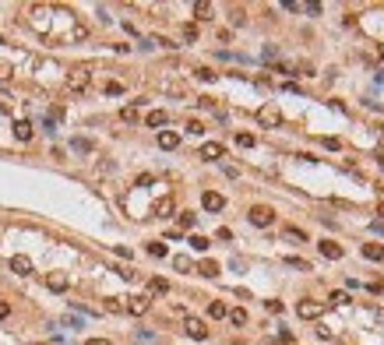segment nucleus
I'll return each mask as SVG.
<instances>
[{
  "label": "nucleus",
  "mask_w": 384,
  "mask_h": 345,
  "mask_svg": "<svg viewBox=\"0 0 384 345\" xmlns=\"http://www.w3.org/2000/svg\"><path fill=\"white\" fill-rule=\"evenodd\" d=\"M247 218H250V225H257V229H268V225L275 222V211L268 208V205H254Z\"/></svg>",
  "instance_id": "obj_1"
},
{
  "label": "nucleus",
  "mask_w": 384,
  "mask_h": 345,
  "mask_svg": "<svg viewBox=\"0 0 384 345\" xmlns=\"http://www.w3.org/2000/svg\"><path fill=\"white\" fill-rule=\"evenodd\" d=\"M88 81H92L88 67H74V70L67 74V88H71V92H85V88H88Z\"/></svg>",
  "instance_id": "obj_2"
},
{
  "label": "nucleus",
  "mask_w": 384,
  "mask_h": 345,
  "mask_svg": "<svg viewBox=\"0 0 384 345\" xmlns=\"http://www.w3.org/2000/svg\"><path fill=\"white\" fill-rule=\"evenodd\" d=\"M321 310H324V303H321V299H300V303H296V317H303V321L321 317Z\"/></svg>",
  "instance_id": "obj_3"
},
{
  "label": "nucleus",
  "mask_w": 384,
  "mask_h": 345,
  "mask_svg": "<svg viewBox=\"0 0 384 345\" xmlns=\"http://www.w3.org/2000/svg\"><path fill=\"white\" fill-rule=\"evenodd\" d=\"M257 124H261V127H279V124H282V113H279L275 106H261V109H257Z\"/></svg>",
  "instance_id": "obj_4"
},
{
  "label": "nucleus",
  "mask_w": 384,
  "mask_h": 345,
  "mask_svg": "<svg viewBox=\"0 0 384 345\" xmlns=\"http://www.w3.org/2000/svg\"><path fill=\"white\" fill-rule=\"evenodd\" d=\"M124 310H127V314H134V317H145V314L152 310V299H148V296H131Z\"/></svg>",
  "instance_id": "obj_5"
},
{
  "label": "nucleus",
  "mask_w": 384,
  "mask_h": 345,
  "mask_svg": "<svg viewBox=\"0 0 384 345\" xmlns=\"http://www.w3.org/2000/svg\"><path fill=\"white\" fill-rule=\"evenodd\" d=\"M183 331L194 338V342H205V338H208V328H205V321H198V317H187V321H183Z\"/></svg>",
  "instance_id": "obj_6"
},
{
  "label": "nucleus",
  "mask_w": 384,
  "mask_h": 345,
  "mask_svg": "<svg viewBox=\"0 0 384 345\" xmlns=\"http://www.w3.org/2000/svg\"><path fill=\"white\" fill-rule=\"evenodd\" d=\"M201 205H205L208 211H222V208H226V198L215 194V190H205V194H201Z\"/></svg>",
  "instance_id": "obj_7"
},
{
  "label": "nucleus",
  "mask_w": 384,
  "mask_h": 345,
  "mask_svg": "<svg viewBox=\"0 0 384 345\" xmlns=\"http://www.w3.org/2000/svg\"><path fill=\"white\" fill-rule=\"evenodd\" d=\"M317 250H321V257H324V261H342V247H338V243H331V240H321V243H317Z\"/></svg>",
  "instance_id": "obj_8"
},
{
  "label": "nucleus",
  "mask_w": 384,
  "mask_h": 345,
  "mask_svg": "<svg viewBox=\"0 0 384 345\" xmlns=\"http://www.w3.org/2000/svg\"><path fill=\"white\" fill-rule=\"evenodd\" d=\"M173 208H176V201H173V198H159V201H155V208H152V215H155V218H169V215H173Z\"/></svg>",
  "instance_id": "obj_9"
},
{
  "label": "nucleus",
  "mask_w": 384,
  "mask_h": 345,
  "mask_svg": "<svg viewBox=\"0 0 384 345\" xmlns=\"http://www.w3.org/2000/svg\"><path fill=\"white\" fill-rule=\"evenodd\" d=\"M222 155H226V148H222L219 141H208V144H201V159L215 162V159H222Z\"/></svg>",
  "instance_id": "obj_10"
},
{
  "label": "nucleus",
  "mask_w": 384,
  "mask_h": 345,
  "mask_svg": "<svg viewBox=\"0 0 384 345\" xmlns=\"http://www.w3.org/2000/svg\"><path fill=\"white\" fill-rule=\"evenodd\" d=\"M46 285H50L53 292H64V289L71 285V278H67L64 272H50V275H46Z\"/></svg>",
  "instance_id": "obj_11"
},
{
  "label": "nucleus",
  "mask_w": 384,
  "mask_h": 345,
  "mask_svg": "<svg viewBox=\"0 0 384 345\" xmlns=\"http://www.w3.org/2000/svg\"><path fill=\"white\" fill-rule=\"evenodd\" d=\"M11 272H14V275H32V261H28L25 254H14V257H11Z\"/></svg>",
  "instance_id": "obj_12"
},
{
  "label": "nucleus",
  "mask_w": 384,
  "mask_h": 345,
  "mask_svg": "<svg viewBox=\"0 0 384 345\" xmlns=\"http://www.w3.org/2000/svg\"><path fill=\"white\" fill-rule=\"evenodd\" d=\"M176 144H180V134H176V131H159V148L173 151Z\"/></svg>",
  "instance_id": "obj_13"
},
{
  "label": "nucleus",
  "mask_w": 384,
  "mask_h": 345,
  "mask_svg": "<svg viewBox=\"0 0 384 345\" xmlns=\"http://www.w3.org/2000/svg\"><path fill=\"white\" fill-rule=\"evenodd\" d=\"M166 120H169V113H162V109H152L148 117H145L148 127H166Z\"/></svg>",
  "instance_id": "obj_14"
},
{
  "label": "nucleus",
  "mask_w": 384,
  "mask_h": 345,
  "mask_svg": "<svg viewBox=\"0 0 384 345\" xmlns=\"http://www.w3.org/2000/svg\"><path fill=\"white\" fill-rule=\"evenodd\" d=\"M14 138H18V141H32V124H28V120H18V124H14Z\"/></svg>",
  "instance_id": "obj_15"
},
{
  "label": "nucleus",
  "mask_w": 384,
  "mask_h": 345,
  "mask_svg": "<svg viewBox=\"0 0 384 345\" xmlns=\"http://www.w3.org/2000/svg\"><path fill=\"white\" fill-rule=\"evenodd\" d=\"M363 257H367V261H381V257H384V247H381V243H363Z\"/></svg>",
  "instance_id": "obj_16"
},
{
  "label": "nucleus",
  "mask_w": 384,
  "mask_h": 345,
  "mask_svg": "<svg viewBox=\"0 0 384 345\" xmlns=\"http://www.w3.org/2000/svg\"><path fill=\"white\" fill-rule=\"evenodd\" d=\"M194 18H198V21H212V4L198 0V4H194Z\"/></svg>",
  "instance_id": "obj_17"
},
{
  "label": "nucleus",
  "mask_w": 384,
  "mask_h": 345,
  "mask_svg": "<svg viewBox=\"0 0 384 345\" xmlns=\"http://www.w3.org/2000/svg\"><path fill=\"white\" fill-rule=\"evenodd\" d=\"M198 272H201L205 278H219V264H215V261H201V264H198Z\"/></svg>",
  "instance_id": "obj_18"
},
{
  "label": "nucleus",
  "mask_w": 384,
  "mask_h": 345,
  "mask_svg": "<svg viewBox=\"0 0 384 345\" xmlns=\"http://www.w3.org/2000/svg\"><path fill=\"white\" fill-rule=\"evenodd\" d=\"M226 314H229V310H226L222 299H212V303H208V317H226Z\"/></svg>",
  "instance_id": "obj_19"
},
{
  "label": "nucleus",
  "mask_w": 384,
  "mask_h": 345,
  "mask_svg": "<svg viewBox=\"0 0 384 345\" xmlns=\"http://www.w3.org/2000/svg\"><path fill=\"white\" fill-rule=\"evenodd\" d=\"M286 240H293V243H307V233H303V229H296V225H289V229H286Z\"/></svg>",
  "instance_id": "obj_20"
},
{
  "label": "nucleus",
  "mask_w": 384,
  "mask_h": 345,
  "mask_svg": "<svg viewBox=\"0 0 384 345\" xmlns=\"http://www.w3.org/2000/svg\"><path fill=\"white\" fill-rule=\"evenodd\" d=\"M226 317H229V321H233L236 328H240V324H247V310H243V306H236V310H229Z\"/></svg>",
  "instance_id": "obj_21"
},
{
  "label": "nucleus",
  "mask_w": 384,
  "mask_h": 345,
  "mask_svg": "<svg viewBox=\"0 0 384 345\" xmlns=\"http://www.w3.org/2000/svg\"><path fill=\"white\" fill-rule=\"evenodd\" d=\"M148 289H152V292H159V296H166V292H169V282H166V278H152Z\"/></svg>",
  "instance_id": "obj_22"
},
{
  "label": "nucleus",
  "mask_w": 384,
  "mask_h": 345,
  "mask_svg": "<svg viewBox=\"0 0 384 345\" xmlns=\"http://www.w3.org/2000/svg\"><path fill=\"white\" fill-rule=\"evenodd\" d=\"M190 247H194V250H198V254H205V250H208V247H212V243H208V240H205V236H190Z\"/></svg>",
  "instance_id": "obj_23"
},
{
  "label": "nucleus",
  "mask_w": 384,
  "mask_h": 345,
  "mask_svg": "<svg viewBox=\"0 0 384 345\" xmlns=\"http://www.w3.org/2000/svg\"><path fill=\"white\" fill-rule=\"evenodd\" d=\"M194 222H198V218L190 215V211H183V215H180V229H194Z\"/></svg>",
  "instance_id": "obj_24"
},
{
  "label": "nucleus",
  "mask_w": 384,
  "mask_h": 345,
  "mask_svg": "<svg viewBox=\"0 0 384 345\" xmlns=\"http://www.w3.org/2000/svg\"><path fill=\"white\" fill-rule=\"evenodd\" d=\"M148 254L152 257H166V243H148Z\"/></svg>",
  "instance_id": "obj_25"
},
{
  "label": "nucleus",
  "mask_w": 384,
  "mask_h": 345,
  "mask_svg": "<svg viewBox=\"0 0 384 345\" xmlns=\"http://www.w3.org/2000/svg\"><path fill=\"white\" fill-rule=\"evenodd\" d=\"M173 264L180 268V272H190V268H194V264H190V257H183V254H180V257H173Z\"/></svg>",
  "instance_id": "obj_26"
},
{
  "label": "nucleus",
  "mask_w": 384,
  "mask_h": 345,
  "mask_svg": "<svg viewBox=\"0 0 384 345\" xmlns=\"http://www.w3.org/2000/svg\"><path fill=\"white\" fill-rule=\"evenodd\" d=\"M331 303H335V306H345V303H349V292H342V289L331 292Z\"/></svg>",
  "instance_id": "obj_27"
},
{
  "label": "nucleus",
  "mask_w": 384,
  "mask_h": 345,
  "mask_svg": "<svg viewBox=\"0 0 384 345\" xmlns=\"http://www.w3.org/2000/svg\"><path fill=\"white\" fill-rule=\"evenodd\" d=\"M236 144L240 148H254V134H236Z\"/></svg>",
  "instance_id": "obj_28"
},
{
  "label": "nucleus",
  "mask_w": 384,
  "mask_h": 345,
  "mask_svg": "<svg viewBox=\"0 0 384 345\" xmlns=\"http://www.w3.org/2000/svg\"><path fill=\"white\" fill-rule=\"evenodd\" d=\"M289 268H300V272H310V264H307L303 257H289Z\"/></svg>",
  "instance_id": "obj_29"
},
{
  "label": "nucleus",
  "mask_w": 384,
  "mask_h": 345,
  "mask_svg": "<svg viewBox=\"0 0 384 345\" xmlns=\"http://www.w3.org/2000/svg\"><path fill=\"white\" fill-rule=\"evenodd\" d=\"M106 95H124V85H120V81H109V85H106Z\"/></svg>",
  "instance_id": "obj_30"
},
{
  "label": "nucleus",
  "mask_w": 384,
  "mask_h": 345,
  "mask_svg": "<svg viewBox=\"0 0 384 345\" xmlns=\"http://www.w3.org/2000/svg\"><path fill=\"white\" fill-rule=\"evenodd\" d=\"M74 151H92V141H85V138H74Z\"/></svg>",
  "instance_id": "obj_31"
},
{
  "label": "nucleus",
  "mask_w": 384,
  "mask_h": 345,
  "mask_svg": "<svg viewBox=\"0 0 384 345\" xmlns=\"http://www.w3.org/2000/svg\"><path fill=\"white\" fill-rule=\"evenodd\" d=\"M106 310H109V314H120L124 303H120V299H106Z\"/></svg>",
  "instance_id": "obj_32"
},
{
  "label": "nucleus",
  "mask_w": 384,
  "mask_h": 345,
  "mask_svg": "<svg viewBox=\"0 0 384 345\" xmlns=\"http://www.w3.org/2000/svg\"><path fill=\"white\" fill-rule=\"evenodd\" d=\"M198 78H201V81H215V70H208V67H198Z\"/></svg>",
  "instance_id": "obj_33"
},
{
  "label": "nucleus",
  "mask_w": 384,
  "mask_h": 345,
  "mask_svg": "<svg viewBox=\"0 0 384 345\" xmlns=\"http://www.w3.org/2000/svg\"><path fill=\"white\" fill-rule=\"evenodd\" d=\"M120 117H124V120H138V109H134V106H124Z\"/></svg>",
  "instance_id": "obj_34"
},
{
  "label": "nucleus",
  "mask_w": 384,
  "mask_h": 345,
  "mask_svg": "<svg viewBox=\"0 0 384 345\" xmlns=\"http://www.w3.org/2000/svg\"><path fill=\"white\" fill-rule=\"evenodd\" d=\"M183 39H187V43H194V39H198V28H194V25H187V28H183Z\"/></svg>",
  "instance_id": "obj_35"
},
{
  "label": "nucleus",
  "mask_w": 384,
  "mask_h": 345,
  "mask_svg": "<svg viewBox=\"0 0 384 345\" xmlns=\"http://www.w3.org/2000/svg\"><path fill=\"white\" fill-rule=\"evenodd\" d=\"M264 306H268L272 314H282V303H279V299H264Z\"/></svg>",
  "instance_id": "obj_36"
},
{
  "label": "nucleus",
  "mask_w": 384,
  "mask_h": 345,
  "mask_svg": "<svg viewBox=\"0 0 384 345\" xmlns=\"http://www.w3.org/2000/svg\"><path fill=\"white\" fill-rule=\"evenodd\" d=\"M187 134H205V127H201L198 120H190V124H187Z\"/></svg>",
  "instance_id": "obj_37"
},
{
  "label": "nucleus",
  "mask_w": 384,
  "mask_h": 345,
  "mask_svg": "<svg viewBox=\"0 0 384 345\" xmlns=\"http://www.w3.org/2000/svg\"><path fill=\"white\" fill-rule=\"evenodd\" d=\"M324 148H331V151H338V148H342V141H338V138H324Z\"/></svg>",
  "instance_id": "obj_38"
},
{
  "label": "nucleus",
  "mask_w": 384,
  "mask_h": 345,
  "mask_svg": "<svg viewBox=\"0 0 384 345\" xmlns=\"http://www.w3.org/2000/svg\"><path fill=\"white\" fill-rule=\"evenodd\" d=\"M4 317H11V303L0 299V321H4Z\"/></svg>",
  "instance_id": "obj_39"
},
{
  "label": "nucleus",
  "mask_w": 384,
  "mask_h": 345,
  "mask_svg": "<svg viewBox=\"0 0 384 345\" xmlns=\"http://www.w3.org/2000/svg\"><path fill=\"white\" fill-rule=\"evenodd\" d=\"M85 345H113V342H109V338H88Z\"/></svg>",
  "instance_id": "obj_40"
},
{
  "label": "nucleus",
  "mask_w": 384,
  "mask_h": 345,
  "mask_svg": "<svg viewBox=\"0 0 384 345\" xmlns=\"http://www.w3.org/2000/svg\"><path fill=\"white\" fill-rule=\"evenodd\" d=\"M370 229H374V233H377V236H384V222H381V218H377V222H374Z\"/></svg>",
  "instance_id": "obj_41"
},
{
  "label": "nucleus",
  "mask_w": 384,
  "mask_h": 345,
  "mask_svg": "<svg viewBox=\"0 0 384 345\" xmlns=\"http://www.w3.org/2000/svg\"><path fill=\"white\" fill-rule=\"evenodd\" d=\"M377 162H381V166H384V144H381V148H377Z\"/></svg>",
  "instance_id": "obj_42"
},
{
  "label": "nucleus",
  "mask_w": 384,
  "mask_h": 345,
  "mask_svg": "<svg viewBox=\"0 0 384 345\" xmlns=\"http://www.w3.org/2000/svg\"><path fill=\"white\" fill-rule=\"evenodd\" d=\"M377 85H384V70H377Z\"/></svg>",
  "instance_id": "obj_43"
},
{
  "label": "nucleus",
  "mask_w": 384,
  "mask_h": 345,
  "mask_svg": "<svg viewBox=\"0 0 384 345\" xmlns=\"http://www.w3.org/2000/svg\"><path fill=\"white\" fill-rule=\"evenodd\" d=\"M377 198H384V183H377Z\"/></svg>",
  "instance_id": "obj_44"
},
{
  "label": "nucleus",
  "mask_w": 384,
  "mask_h": 345,
  "mask_svg": "<svg viewBox=\"0 0 384 345\" xmlns=\"http://www.w3.org/2000/svg\"><path fill=\"white\" fill-rule=\"evenodd\" d=\"M377 215H381V222H384V205H381V208H377Z\"/></svg>",
  "instance_id": "obj_45"
},
{
  "label": "nucleus",
  "mask_w": 384,
  "mask_h": 345,
  "mask_svg": "<svg viewBox=\"0 0 384 345\" xmlns=\"http://www.w3.org/2000/svg\"><path fill=\"white\" fill-rule=\"evenodd\" d=\"M381 57H384V46H381Z\"/></svg>",
  "instance_id": "obj_46"
}]
</instances>
